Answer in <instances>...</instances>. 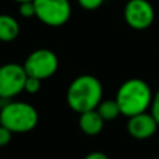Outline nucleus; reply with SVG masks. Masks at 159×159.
<instances>
[{
	"label": "nucleus",
	"mask_w": 159,
	"mask_h": 159,
	"mask_svg": "<svg viewBox=\"0 0 159 159\" xmlns=\"http://www.w3.org/2000/svg\"><path fill=\"white\" fill-rule=\"evenodd\" d=\"M27 78L28 74L21 64L6 63L0 66V96L8 101L24 92Z\"/></svg>",
	"instance_id": "nucleus-6"
},
{
	"label": "nucleus",
	"mask_w": 159,
	"mask_h": 159,
	"mask_svg": "<svg viewBox=\"0 0 159 159\" xmlns=\"http://www.w3.org/2000/svg\"><path fill=\"white\" fill-rule=\"evenodd\" d=\"M149 110H151L149 113L154 116V119L159 124V89L154 93V96H152V102H151V107H149Z\"/></svg>",
	"instance_id": "nucleus-15"
},
{
	"label": "nucleus",
	"mask_w": 159,
	"mask_h": 159,
	"mask_svg": "<svg viewBox=\"0 0 159 159\" xmlns=\"http://www.w3.org/2000/svg\"><path fill=\"white\" fill-rule=\"evenodd\" d=\"M96 112L101 115V117L105 121L109 120H115L117 116H120V109H119V105L116 102V99H102L101 103L96 107Z\"/></svg>",
	"instance_id": "nucleus-11"
},
{
	"label": "nucleus",
	"mask_w": 159,
	"mask_h": 159,
	"mask_svg": "<svg viewBox=\"0 0 159 159\" xmlns=\"http://www.w3.org/2000/svg\"><path fill=\"white\" fill-rule=\"evenodd\" d=\"M3 105H4V99L0 96V112H2V107H3Z\"/></svg>",
	"instance_id": "nucleus-19"
},
{
	"label": "nucleus",
	"mask_w": 159,
	"mask_h": 159,
	"mask_svg": "<svg viewBox=\"0 0 159 159\" xmlns=\"http://www.w3.org/2000/svg\"><path fill=\"white\" fill-rule=\"evenodd\" d=\"M78 124L84 134L93 137V135H98L103 130L105 120L96 112V109H93V110H88V112L81 113L78 119Z\"/></svg>",
	"instance_id": "nucleus-9"
},
{
	"label": "nucleus",
	"mask_w": 159,
	"mask_h": 159,
	"mask_svg": "<svg viewBox=\"0 0 159 159\" xmlns=\"http://www.w3.org/2000/svg\"><path fill=\"white\" fill-rule=\"evenodd\" d=\"M18 13L21 14L24 18L35 17V6H34V2H27V3L18 4Z\"/></svg>",
	"instance_id": "nucleus-13"
},
{
	"label": "nucleus",
	"mask_w": 159,
	"mask_h": 159,
	"mask_svg": "<svg viewBox=\"0 0 159 159\" xmlns=\"http://www.w3.org/2000/svg\"><path fill=\"white\" fill-rule=\"evenodd\" d=\"M159 124L154 119V116L148 112L140 113L129 117L127 131L135 140H148L157 133Z\"/></svg>",
	"instance_id": "nucleus-8"
},
{
	"label": "nucleus",
	"mask_w": 159,
	"mask_h": 159,
	"mask_svg": "<svg viewBox=\"0 0 159 159\" xmlns=\"http://www.w3.org/2000/svg\"><path fill=\"white\" fill-rule=\"evenodd\" d=\"M24 69L30 77L39 80L50 78L59 69V59L50 49H36L28 55L24 61Z\"/></svg>",
	"instance_id": "nucleus-5"
},
{
	"label": "nucleus",
	"mask_w": 159,
	"mask_h": 159,
	"mask_svg": "<svg viewBox=\"0 0 159 159\" xmlns=\"http://www.w3.org/2000/svg\"><path fill=\"white\" fill-rule=\"evenodd\" d=\"M151 87L144 80L130 78L119 87L116 93V102L119 105L120 113L126 117L148 112L152 102Z\"/></svg>",
	"instance_id": "nucleus-1"
},
{
	"label": "nucleus",
	"mask_w": 159,
	"mask_h": 159,
	"mask_svg": "<svg viewBox=\"0 0 159 159\" xmlns=\"http://www.w3.org/2000/svg\"><path fill=\"white\" fill-rule=\"evenodd\" d=\"M11 137H13V133H11L8 129H6L4 126L0 124V148L8 145L11 141Z\"/></svg>",
	"instance_id": "nucleus-16"
},
{
	"label": "nucleus",
	"mask_w": 159,
	"mask_h": 159,
	"mask_svg": "<svg viewBox=\"0 0 159 159\" xmlns=\"http://www.w3.org/2000/svg\"><path fill=\"white\" fill-rule=\"evenodd\" d=\"M16 3H18V4H21V3H27V2H34V0H14Z\"/></svg>",
	"instance_id": "nucleus-18"
},
{
	"label": "nucleus",
	"mask_w": 159,
	"mask_h": 159,
	"mask_svg": "<svg viewBox=\"0 0 159 159\" xmlns=\"http://www.w3.org/2000/svg\"><path fill=\"white\" fill-rule=\"evenodd\" d=\"M39 116L36 109L27 102L8 101L4 102L0 112V124L11 133H28L38 124Z\"/></svg>",
	"instance_id": "nucleus-3"
},
{
	"label": "nucleus",
	"mask_w": 159,
	"mask_h": 159,
	"mask_svg": "<svg viewBox=\"0 0 159 159\" xmlns=\"http://www.w3.org/2000/svg\"><path fill=\"white\" fill-rule=\"evenodd\" d=\"M124 20L133 30H147L155 20L154 6L148 0H129L124 6Z\"/></svg>",
	"instance_id": "nucleus-7"
},
{
	"label": "nucleus",
	"mask_w": 159,
	"mask_h": 159,
	"mask_svg": "<svg viewBox=\"0 0 159 159\" xmlns=\"http://www.w3.org/2000/svg\"><path fill=\"white\" fill-rule=\"evenodd\" d=\"M103 88L96 77L84 74L74 78L69 85L66 99L70 109L75 113H84L98 107L102 101Z\"/></svg>",
	"instance_id": "nucleus-2"
},
{
	"label": "nucleus",
	"mask_w": 159,
	"mask_h": 159,
	"mask_svg": "<svg viewBox=\"0 0 159 159\" xmlns=\"http://www.w3.org/2000/svg\"><path fill=\"white\" fill-rule=\"evenodd\" d=\"M20 35V24L13 16L0 14V41L11 42Z\"/></svg>",
	"instance_id": "nucleus-10"
},
{
	"label": "nucleus",
	"mask_w": 159,
	"mask_h": 159,
	"mask_svg": "<svg viewBox=\"0 0 159 159\" xmlns=\"http://www.w3.org/2000/svg\"><path fill=\"white\" fill-rule=\"evenodd\" d=\"M84 159H109L106 154L103 152H99V151H95V152H91L88 154L87 157H84Z\"/></svg>",
	"instance_id": "nucleus-17"
},
{
	"label": "nucleus",
	"mask_w": 159,
	"mask_h": 159,
	"mask_svg": "<svg viewBox=\"0 0 159 159\" xmlns=\"http://www.w3.org/2000/svg\"><path fill=\"white\" fill-rule=\"evenodd\" d=\"M41 87H42V80L35 78V77H30V75H28L27 81H25V85H24V92L34 95V93H36L39 89H41Z\"/></svg>",
	"instance_id": "nucleus-12"
},
{
	"label": "nucleus",
	"mask_w": 159,
	"mask_h": 159,
	"mask_svg": "<svg viewBox=\"0 0 159 159\" xmlns=\"http://www.w3.org/2000/svg\"><path fill=\"white\" fill-rule=\"evenodd\" d=\"M77 2L84 10H96L103 4L105 0H77Z\"/></svg>",
	"instance_id": "nucleus-14"
},
{
	"label": "nucleus",
	"mask_w": 159,
	"mask_h": 159,
	"mask_svg": "<svg viewBox=\"0 0 159 159\" xmlns=\"http://www.w3.org/2000/svg\"><path fill=\"white\" fill-rule=\"evenodd\" d=\"M35 17L48 27H63L71 17L70 0H34Z\"/></svg>",
	"instance_id": "nucleus-4"
}]
</instances>
